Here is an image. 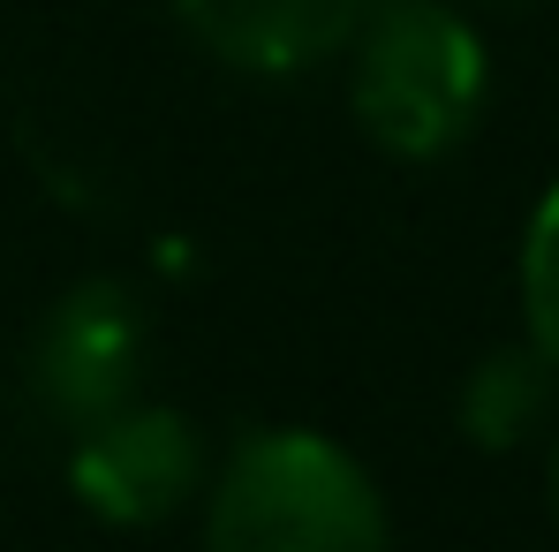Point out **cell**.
Returning a JSON list of instances; mask_svg holds the SVG:
<instances>
[{"label":"cell","instance_id":"1","mask_svg":"<svg viewBox=\"0 0 559 552\" xmlns=\"http://www.w3.org/2000/svg\"><path fill=\"white\" fill-rule=\"evenodd\" d=\"M197 507L204 552H393L378 477L310 424H265L212 455Z\"/></svg>","mask_w":559,"mask_h":552},{"label":"cell","instance_id":"2","mask_svg":"<svg viewBox=\"0 0 559 552\" xmlns=\"http://www.w3.org/2000/svg\"><path fill=\"white\" fill-rule=\"evenodd\" d=\"M341 61L356 129L393 160L462 152L491 98V54L454 0H385Z\"/></svg>","mask_w":559,"mask_h":552},{"label":"cell","instance_id":"3","mask_svg":"<svg viewBox=\"0 0 559 552\" xmlns=\"http://www.w3.org/2000/svg\"><path fill=\"white\" fill-rule=\"evenodd\" d=\"M144 356H152L144 295L121 280H76L69 295L46 303V318L31 333V364H23L31 409L69 439L144 394Z\"/></svg>","mask_w":559,"mask_h":552},{"label":"cell","instance_id":"4","mask_svg":"<svg viewBox=\"0 0 559 552\" xmlns=\"http://www.w3.org/2000/svg\"><path fill=\"white\" fill-rule=\"evenodd\" d=\"M212 477V439L175 401H121L98 424L69 432V484L114 530H159L182 507L204 500Z\"/></svg>","mask_w":559,"mask_h":552},{"label":"cell","instance_id":"5","mask_svg":"<svg viewBox=\"0 0 559 552\" xmlns=\"http://www.w3.org/2000/svg\"><path fill=\"white\" fill-rule=\"evenodd\" d=\"M189 38L250 77H295L318 61H341L348 38L385 0H167Z\"/></svg>","mask_w":559,"mask_h":552},{"label":"cell","instance_id":"6","mask_svg":"<svg viewBox=\"0 0 559 552\" xmlns=\"http://www.w3.org/2000/svg\"><path fill=\"white\" fill-rule=\"evenodd\" d=\"M454 424H462L468 447H484V455L537 447L559 424V364L537 341H507V349L476 356L462 378V401H454Z\"/></svg>","mask_w":559,"mask_h":552},{"label":"cell","instance_id":"7","mask_svg":"<svg viewBox=\"0 0 559 552\" xmlns=\"http://www.w3.org/2000/svg\"><path fill=\"white\" fill-rule=\"evenodd\" d=\"M514 295H522V341H537L559 364V183L537 197V212H530V227H522Z\"/></svg>","mask_w":559,"mask_h":552},{"label":"cell","instance_id":"8","mask_svg":"<svg viewBox=\"0 0 559 552\" xmlns=\"http://www.w3.org/2000/svg\"><path fill=\"white\" fill-rule=\"evenodd\" d=\"M545 500H552V522H559V424H552V447H545Z\"/></svg>","mask_w":559,"mask_h":552}]
</instances>
